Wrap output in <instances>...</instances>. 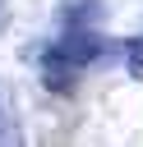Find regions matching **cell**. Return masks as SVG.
<instances>
[{"label": "cell", "mask_w": 143, "mask_h": 147, "mask_svg": "<svg viewBox=\"0 0 143 147\" xmlns=\"http://www.w3.org/2000/svg\"><path fill=\"white\" fill-rule=\"evenodd\" d=\"M129 78H138V83H143V37H138V41H129Z\"/></svg>", "instance_id": "cell-1"}]
</instances>
